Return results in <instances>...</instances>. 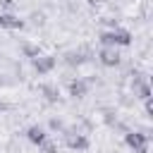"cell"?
<instances>
[{"mask_svg": "<svg viewBox=\"0 0 153 153\" xmlns=\"http://www.w3.org/2000/svg\"><path fill=\"white\" fill-rule=\"evenodd\" d=\"M124 139H127V143H129L136 153H146V134H141V131H129Z\"/></svg>", "mask_w": 153, "mask_h": 153, "instance_id": "cell-1", "label": "cell"}, {"mask_svg": "<svg viewBox=\"0 0 153 153\" xmlns=\"http://www.w3.org/2000/svg\"><path fill=\"white\" fill-rule=\"evenodd\" d=\"M100 41L105 45H115V33L112 31H105V33H100Z\"/></svg>", "mask_w": 153, "mask_h": 153, "instance_id": "cell-10", "label": "cell"}, {"mask_svg": "<svg viewBox=\"0 0 153 153\" xmlns=\"http://www.w3.org/2000/svg\"><path fill=\"white\" fill-rule=\"evenodd\" d=\"M67 146H69V148H76V151H84V148L88 146V141H86V136L69 131V134H67Z\"/></svg>", "mask_w": 153, "mask_h": 153, "instance_id": "cell-4", "label": "cell"}, {"mask_svg": "<svg viewBox=\"0 0 153 153\" xmlns=\"http://www.w3.org/2000/svg\"><path fill=\"white\" fill-rule=\"evenodd\" d=\"M26 136H29V141H31V143H38V146L45 141V131H43L41 127H31V129L26 131Z\"/></svg>", "mask_w": 153, "mask_h": 153, "instance_id": "cell-6", "label": "cell"}, {"mask_svg": "<svg viewBox=\"0 0 153 153\" xmlns=\"http://www.w3.org/2000/svg\"><path fill=\"white\" fill-rule=\"evenodd\" d=\"M24 53H26L29 57H36V55H38V48H33V45H24Z\"/></svg>", "mask_w": 153, "mask_h": 153, "instance_id": "cell-12", "label": "cell"}, {"mask_svg": "<svg viewBox=\"0 0 153 153\" xmlns=\"http://www.w3.org/2000/svg\"><path fill=\"white\" fill-rule=\"evenodd\" d=\"M43 93H45V98L48 100H57V88H53V86H43Z\"/></svg>", "mask_w": 153, "mask_h": 153, "instance_id": "cell-9", "label": "cell"}, {"mask_svg": "<svg viewBox=\"0 0 153 153\" xmlns=\"http://www.w3.org/2000/svg\"><path fill=\"white\" fill-rule=\"evenodd\" d=\"M115 33V45H129L131 43V36H129V31H112Z\"/></svg>", "mask_w": 153, "mask_h": 153, "instance_id": "cell-8", "label": "cell"}, {"mask_svg": "<svg viewBox=\"0 0 153 153\" xmlns=\"http://www.w3.org/2000/svg\"><path fill=\"white\" fill-rule=\"evenodd\" d=\"M146 112H148V115H153V105H151V98L146 100Z\"/></svg>", "mask_w": 153, "mask_h": 153, "instance_id": "cell-15", "label": "cell"}, {"mask_svg": "<svg viewBox=\"0 0 153 153\" xmlns=\"http://www.w3.org/2000/svg\"><path fill=\"white\" fill-rule=\"evenodd\" d=\"M0 5H2L5 10H14V0H0Z\"/></svg>", "mask_w": 153, "mask_h": 153, "instance_id": "cell-14", "label": "cell"}, {"mask_svg": "<svg viewBox=\"0 0 153 153\" xmlns=\"http://www.w3.org/2000/svg\"><path fill=\"white\" fill-rule=\"evenodd\" d=\"M33 67H36L41 74H45V72H50V69L55 67V57H50V55H36V57H33Z\"/></svg>", "mask_w": 153, "mask_h": 153, "instance_id": "cell-2", "label": "cell"}, {"mask_svg": "<svg viewBox=\"0 0 153 153\" xmlns=\"http://www.w3.org/2000/svg\"><path fill=\"white\" fill-rule=\"evenodd\" d=\"M0 26L2 29H22L24 22L19 17H14V14H0Z\"/></svg>", "mask_w": 153, "mask_h": 153, "instance_id": "cell-5", "label": "cell"}, {"mask_svg": "<svg viewBox=\"0 0 153 153\" xmlns=\"http://www.w3.org/2000/svg\"><path fill=\"white\" fill-rule=\"evenodd\" d=\"M139 93H141V98H143V100H148V98H151V88H148V84H141Z\"/></svg>", "mask_w": 153, "mask_h": 153, "instance_id": "cell-11", "label": "cell"}, {"mask_svg": "<svg viewBox=\"0 0 153 153\" xmlns=\"http://www.w3.org/2000/svg\"><path fill=\"white\" fill-rule=\"evenodd\" d=\"M41 146H43V151H45V153H55V143H50V141H43Z\"/></svg>", "mask_w": 153, "mask_h": 153, "instance_id": "cell-13", "label": "cell"}, {"mask_svg": "<svg viewBox=\"0 0 153 153\" xmlns=\"http://www.w3.org/2000/svg\"><path fill=\"white\" fill-rule=\"evenodd\" d=\"M100 62H103L105 67H115V65L120 62L117 50H112V48H103V50H100Z\"/></svg>", "mask_w": 153, "mask_h": 153, "instance_id": "cell-3", "label": "cell"}, {"mask_svg": "<svg viewBox=\"0 0 153 153\" xmlns=\"http://www.w3.org/2000/svg\"><path fill=\"white\" fill-rule=\"evenodd\" d=\"M69 96L84 98V96H86V84H84V81H72V84H69Z\"/></svg>", "mask_w": 153, "mask_h": 153, "instance_id": "cell-7", "label": "cell"}]
</instances>
